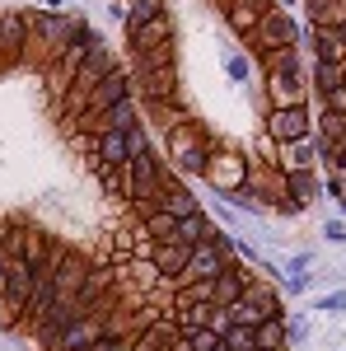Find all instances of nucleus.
Masks as SVG:
<instances>
[{
    "instance_id": "nucleus-1",
    "label": "nucleus",
    "mask_w": 346,
    "mask_h": 351,
    "mask_svg": "<svg viewBox=\"0 0 346 351\" xmlns=\"http://www.w3.org/2000/svg\"><path fill=\"white\" fill-rule=\"evenodd\" d=\"M248 160H243V150H230V145H211V164H206V183H211L220 197H234L239 188H248Z\"/></svg>"
},
{
    "instance_id": "nucleus-2",
    "label": "nucleus",
    "mask_w": 346,
    "mask_h": 351,
    "mask_svg": "<svg viewBox=\"0 0 346 351\" xmlns=\"http://www.w3.org/2000/svg\"><path fill=\"white\" fill-rule=\"evenodd\" d=\"M132 94H136V75H132V71H122V66H112L103 80L94 84V94L84 99V112H80V117H99V112L117 108V104H127Z\"/></svg>"
},
{
    "instance_id": "nucleus-3",
    "label": "nucleus",
    "mask_w": 346,
    "mask_h": 351,
    "mask_svg": "<svg viewBox=\"0 0 346 351\" xmlns=\"http://www.w3.org/2000/svg\"><path fill=\"white\" fill-rule=\"evenodd\" d=\"M267 136H271L276 145H291V141H304V136H314V112H309V104L271 108V112H267Z\"/></svg>"
},
{
    "instance_id": "nucleus-4",
    "label": "nucleus",
    "mask_w": 346,
    "mask_h": 351,
    "mask_svg": "<svg viewBox=\"0 0 346 351\" xmlns=\"http://www.w3.org/2000/svg\"><path fill=\"white\" fill-rule=\"evenodd\" d=\"M28 43H33V33H28V14L24 10L0 14V71H14V66L24 61Z\"/></svg>"
},
{
    "instance_id": "nucleus-5",
    "label": "nucleus",
    "mask_w": 346,
    "mask_h": 351,
    "mask_svg": "<svg viewBox=\"0 0 346 351\" xmlns=\"http://www.w3.org/2000/svg\"><path fill=\"white\" fill-rule=\"evenodd\" d=\"M127 178H132V202H150L164 192V173H160V155L155 150H140L127 160ZM127 202V206H132Z\"/></svg>"
},
{
    "instance_id": "nucleus-6",
    "label": "nucleus",
    "mask_w": 346,
    "mask_h": 351,
    "mask_svg": "<svg viewBox=\"0 0 346 351\" xmlns=\"http://www.w3.org/2000/svg\"><path fill=\"white\" fill-rule=\"evenodd\" d=\"M258 52H276V47H295L299 43V28H295V19L286 14V10H267L262 24H258V33L248 38Z\"/></svg>"
},
{
    "instance_id": "nucleus-7",
    "label": "nucleus",
    "mask_w": 346,
    "mask_h": 351,
    "mask_svg": "<svg viewBox=\"0 0 346 351\" xmlns=\"http://www.w3.org/2000/svg\"><path fill=\"white\" fill-rule=\"evenodd\" d=\"M140 99L155 108V104H178V71L173 66H160V71H132Z\"/></svg>"
},
{
    "instance_id": "nucleus-8",
    "label": "nucleus",
    "mask_w": 346,
    "mask_h": 351,
    "mask_svg": "<svg viewBox=\"0 0 346 351\" xmlns=\"http://www.w3.org/2000/svg\"><path fill=\"white\" fill-rule=\"evenodd\" d=\"M164 43H173L169 14H160V19H150V24H140V28H127V47H132V56H145V52H155V47H164Z\"/></svg>"
},
{
    "instance_id": "nucleus-9",
    "label": "nucleus",
    "mask_w": 346,
    "mask_h": 351,
    "mask_svg": "<svg viewBox=\"0 0 346 351\" xmlns=\"http://www.w3.org/2000/svg\"><path fill=\"white\" fill-rule=\"evenodd\" d=\"M206 141H211L206 122H201V117H187V122H178L173 132L164 136V150H169V160H178V155L197 150V145H206Z\"/></svg>"
},
{
    "instance_id": "nucleus-10",
    "label": "nucleus",
    "mask_w": 346,
    "mask_h": 351,
    "mask_svg": "<svg viewBox=\"0 0 346 351\" xmlns=\"http://www.w3.org/2000/svg\"><path fill=\"white\" fill-rule=\"evenodd\" d=\"M276 164H281V173H304V169H314V164H319V136L276 145Z\"/></svg>"
},
{
    "instance_id": "nucleus-11",
    "label": "nucleus",
    "mask_w": 346,
    "mask_h": 351,
    "mask_svg": "<svg viewBox=\"0 0 346 351\" xmlns=\"http://www.w3.org/2000/svg\"><path fill=\"white\" fill-rule=\"evenodd\" d=\"M248 281H258L248 267H239V263H230V267L220 271V276H211V291H215V304H234V300H243V291H248Z\"/></svg>"
},
{
    "instance_id": "nucleus-12",
    "label": "nucleus",
    "mask_w": 346,
    "mask_h": 351,
    "mask_svg": "<svg viewBox=\"0 0 346 351\" xmlns=\"http://www.w3.org/2000/svg\"><path fill=\"white\" fill-rule=\"evenodd\" d=\"M248 188H258V202L276 206V211H299L286 192V173H248Z\"/></svg>"
},
{
    "instance_id": "nucleus-13",
    "label": "nucleus",
    "mask_w": 346,
    "mask_h": 351,
    "mask_svg": "<svg viewBox=\"0 0 346 351\" xmlns=\"http://www.w3.org/2000/svg\"><path fill=\"white\" fill-rule=\"evenodd\" d=\"M187 258H192V243L183 239H169V243H155V267H160L164 281H178L187 267Z\"/></svg>"
},
{
    "instance_id": "nucleus-14",
    "label": "nucleus",
    "mask_w": 346,
    "mask_h": 351,
    "mask_svg": "<svg viewBox=\"0 0 346 351\" xmlns=\"http://www.w3.org/2000/svg\"><path fill=\"white\" fill-rule=\"evenodd\" d=\"M267 94H271V108L304 104V75H267Z\"/></svg>"
},
{
    "instance_id": "nucleus-15",
    "label": "nucleus",
    "mask_w": 346,
    "mask_h": 351,
    "mask_svg": "<svg viewBox=\"0 0 346 351\" xmlns=\"http://www.w3.org/2000/svg\"><path fill=\"white\" fill-rule=\"evenodd\" d=\"M262 14H267V10L243 5V0H230V5H225V24L234 28L239 38H253V33H258V24H262Z\"/></svg>"
},
{
    "instance_id": "nucleus-16",
    "label": "nucleus",
    "mask_w": 346,
    "mask_h": 351,
    "mask_svg": "<svg viewBox=\"0 0 346 351\" xmlns=\"http://www.w3.org/2000/svg\"><path fill=\"white\" fill-rule=\"evenodd\" d=\"M314 52H319V61L346 66V38H342V28H314Z\"/></svg>"
},
{
    "instance_id": "nucleus-17",
    "label": "nucleus",
    "mask_w": 346,
    "mask_h": 351,
    "mask_svg": "<svg viewBox=\"0 0 346 351\" xmlns=\"http://www.w3.org/2000/svg\"><path fill=\"white\" fill-rule=\"evenodd\" d=\"M52 253H56V239H52V234H42L38 225H28L24 263H28V267H42V263H52Z\"/></svg>"
},
{
    "instance_id": "nucleus-18",
    "label": "nucleus",
    "mask_w": 346,
    "mask_h": 351,
    "mask_svg": "<svg viewBox=\"0 0 346 351\" xmlns=\"http://www.w3.org/2000/svg\"><path fill=\"white\" fill-rule=\"evenodd\" d=\"M160 206H164V211H173L178 220L192 216V211H201V206H197V192H192V188H178V183H164Z\"/></svg>"
},
{
    "instance_id": "nucleus-19",
    "label": "nucleus",
    "mask_w": 346,
    "mask_h": 351,
    "mask_svg": "<svg viewBox=\"0 0 346 351\" xmlns=\"http://www.w3.org/2000/svg\"><path fill=\"white\" fill-rule=\"evenodd\" d=\"M94 155H99L103 164H127V160H132V150H127V132H99Z\"/></svg>"
},
{
    "instance_id": "nucleus-20",
    "label": "nucleus",
    "mask_w": 346,
    "mask_h": 351,
    "mask_svg": "<svg viewBox=\"0 0 346 351\" xmlns=\"http://www.w3.org/2000/svg\"><path fill=\"white\" fill-rule=\"evenodd\" d=\"M211 309H215V304H201V300H178V304H173V319H178L183 332H192V328L211 324Z\"/></svg>"
},
{
    "instance_id": "nucleus-21",
    "label": "nucleus",
    "mask_w": 346,
    "mask_h": 351,
    "mask_svg": "<svg viewBox=\"0 0 346 351\" xmlns=\"http://www.w3.org/2000/svg\"><path fill=\"white\" fill-rule=\"evenodd\" d=\"M309 5V24L314 28H337L346 19V0H304Z\"/></svg>"
},
{
    "instance_id": "nucleus-22",
    "label": "nucleus",
    "mask_w": 346,
    "mask_h": 351,
    "mask_svg": "<svg viewBox=\"0 0 346 351\" xmlns=\"http://www.w3.org/2000/svg\"><path fill=\"white\" fill-rule=\"evenodd\" d=\"M286 192H291L295 206H309V202L319 197V173H314V169H304V173H286Z\"/></svg>"
},
{
    "instance_id": "nucleus-23",
    "label": "nucleus",
    "mask_w": 346,
    "mask_h": 351,
    "mask_svg": "<svg viewBox=\"0 0 346 351\" xmlns=\"http://www.w3.org/2000/svg\"><path fill=\"white\" fill-rule=\"evenodd\" d=\"M140 225H145V234H150V239L155 243H169V239H178V216H173V211H150V216L140 220Z\"/></svg>"
},
{
    "instance_id": "nucleus-24",
    "label": "nucleus",
    "mask_w": 346,
    "mask_h": 351,
    "mask_svg": "<svg viewBox=\"0 0 346 351\" xmlns=\"http://www.w3.org/2000/svg\"><path fill=\"white\" fill-rule=\"evenodd\" d=\"M178 239L183 243H201V239H215V225L206 211H192V216L178 220Z\"/></svg>"
},
{
    "instance_id": "nucleus-25",
    "label": "nucleus",
    "mask_w": 346,
    "mask_h": 351,
    "mask_svg": "<svg viewBox=\"0 0 346 351\" xmlns=\"http://www.w3.org/2000/svg\"><path fill=\"white\" fill-rule=\"evenodd\" d=\"M267 75H299V47H276V52H262Z\"/></svg>"
},
{
    "instance_id": "nucleus-26",
    "label": "nucleus",
    "mask_w": 346,
    "mask_h": 351,
    "mask_svg": "<svg viewBox=\"0 0 346 351\" xmlns=\"http://www.w3.org/2000/svg\"><path fill=\"white\" fill-rule=\"evenodd\" d=\"M248 304H258L262 314H281V291L276 286H262V281H248V291H243Z\"/></svg>"
},
{
    "instance_id": "nucleus-27",
    "label": "nucleus",
    "mask_w": 346,
    "mask_h": 351,
    "mask_svg": "<svg viewBox=\"0 0 346 351\" xmlns=\"http://www.w3.org/2000/svg\"><path fill=\"white\" fill-rule=\"evenodd\" d=\"M253 332H258V351H276V347H286V324H281V314L262 319V324L253 328Z\"/></svg>"
},
{
    "instance_id": "nucleus-28",
    "label": "nucleus",
    "mask_w": 346,
    "mask_h": 351,
    "mask_svg": "<svg viewBox=\"0 0 346 351\" xmlns=\"http://www.w3.org/2000/svg\"><path fill=\"white\" fill-rule=\"evenodd\" d=\"M346 84V66H332V61H319V71H314V89L323 94H332V89H342Z\"/></svg>"
},
{
    "instance_id": "nucleus-29",
    "label": "nucleus",
    "mask_w": 346,
    "mask_h": 351,
    "mask_svg": "<svg viewBox=\"0 0 346 351\" xmlns=\"http://www.w3.org/2000/svg\"><path fill=\"white\" fill-rule=\"evenodd\" d=\"M164 14V0H127V28H140Z\"/></svg>"
},
{
    "instance_id": "nucleus-30",
    "label": "nucleus",
    "mask_w": 346,
    "mask_h": 351,
    "mask_svg": "<svg viewBox=\"0 0 346 351\" xmlns=\"http://www.w3.org/2000/svg\"><path fill=\"white\" fill-rule=\"evenodd\" d=\"M132 342H136V332H127V328H122V332H117V328H108L103 337H99L94 347H84V351H132Z\"/></svg>"
},
{
    "instance_id": "nucleus-31",
    "label": "nucleus",
    "mask_w": 346,
    "mask_h": 351,
    "mask_svg": "<svg viewBox=\"0 0 346 351\" xmlns=\"http://www.w3.org/2000/svg\"><path fill=\"white\" fill-rule=\"evenodd\" d=\"M225 342H230V351H258V332H253L248 324H230Z\"/></svg>"
},
{
    "instance_id": "nucleus-32",
    "label": "nucleus",
    "mask_w": 346,
    "mask_h": 351,
    "mask_svg": "<svg viewBox=\"0 0 346 351\" xmlns=\"http://www.w3.org/2000/svg\"><path fill=\"white\" fill-rule=\"evenodd\" d=\"M127 150H132V155H140V150H150V132H145L140 122H136L132 132H127Z\"/></svg>"
},
{
    "instance_id": "nucleus-33",
    "label": "nucleus",
    "mask_w": 346,
    "mask_h": 351,
    "mask_svg": "<svg viewBox=\"0 0 346 351\" xmlns=\"http://www.w3.org/2000/svg\"><path fill=\"white\" fill-rule=\"evenodd\" d=\"M323 108L346 112V84H342V89H332V94H323Z\"/></svg>"
},
{
    "instance_id": "nucleus-34",
    "label": "nucleus",
    "mask_w": 346,
    "mask_h": 351,
    "mask_svg": "<svg viewBox=\"0 0 346 351\" xmlns=\"http://www.w3.org/2000/svg\"><path fill=\"white\" fill-rule=\"evenodd\" d=\"M243 5H258V10H271V0H243Z\"/></svg>"
},
{
    "instance_id": "nucleus-35",
    "label": "nucleus",
    "mask_w": 346,
    "mask_h": 351,
    "mask_svg": "<svg viewBox=\"0 0 346 351\" xmlns=\"http://www.w3.org/2000/svg\"><path fill=\"white\" fill-rule=\"evenodd\" d=\"M337 28H342V38H346V19H342V24H337Z\"/></svg>"
},
{
    "instance_id": "nucleus-36",
    "label": "nucleus",
    "mask_w": 346,
    "mask_h": 351,
    "mask_svg": "<svg viewBox=\"0 0 346 351\" xmlns=\"http://www.w3.org/2000/svg\"><path fill=\"white\" fill-rule=\"evenodd\" d=\"M276 351H286V347H276Z\"/></svg>"
}]
</instances>
